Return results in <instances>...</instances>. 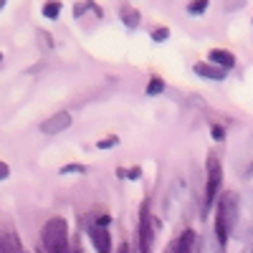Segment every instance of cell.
<instances>
[{
  "label": "cell",
  "mask_w": 253,
  "mask_h": 253,
  "mask_svg": "<svg viewBox=\"0 0 253 253\" xmlns=\"http://www.w3.org/2000/svg\"><path fill=\"white\" fill-rule=\"evenodd\" d=\"M0 253H23L20 246H18V241H15V236L5 233L3 228H0Z\"/></svg>",
  "instance_id": "cell-11"
},
{
  "label": "cell",
  "mask_w": 253,
  "mask_h": 253,
  "mask_svg": "<svg viewBox=\"0 0 253 253\" xmlns=\"http://www.w3.org/2000/svg\"><path fill=\"white\" fill-rule=\"evenodd\" d=\"M220 187H223V165L218 155L210 152L205 160V190H203V215H208V210L213 208L220 198Z\"/></svg>",
  "instance_id": "cell-3"
},
{
  "label": "cell",
  "mask_w": 253,
  "mask_h": 253,
  "mask_svg": "<svg viewBox=\"0 0 253 253\" xmlns=\"http://www.w3.org/2000/svg\"><path fill=\"white\" fill-rule=\"evenodd\" d=\"M3 8H5V3H3V0H0V10H3Z\"/></svg>",
  "instance_id": "cell-28"
},
{
  "label": "cell",
  "mask_w": 253,
  "mask_h": 253,
  "mask_svg": "<svg viewBox=\"0 0 253 253\" xmlns=\"http://www.w3.org/2000/svg\"><path fill=\"white\" fill-rule=\"evenodd\" d=\"M210 134H213L215 142H223L225 139V129H223L220 124H210Z\"/></svg>",
  "instance_id": "cell-18"
},
{
  "label": "cell",
  "mask_w": 253,
  "mask_h": 253,
  "mask_svg": "<svg viewBox=\"0 0 253 253\" xmlns=\"http://www.w3.org/2000/svg\"><path fill=\"white\" fill-rule=\"evenodd\" d=\"M43 18L58 20L61 18V3H43Z\"/></svg>",
  "instance_id": "cell-14"
},
{
  "label": "cell",
  "mask_w": 253,
  "mask_h": 253,
  "mask_svg": "<svg viewBox=\"0 0 253 253\" xmlns=\"http://www.w3.org/2000/svg\"><path fill=\"white\" fill-rule=\"evenodd\" d=\"M8 175H10V167H8V165H5L3 160H0V182H3V180H5Z\"/></svg>",
  "instance_id": "cell-22"
},
{
  "label": "cell",
  "mask_w": 253,
  "mask_h": 253,
  "mask_svg": "<svg viewBox=\"0 0 253 253\" xmlns=\"http://www.w3.org/2000/svg\"><path fill=\"white\" fill-rule=\"evenodd\" d=\"M38 41H41V46H43V51L53 48V38H48V33H46V31H38Z\"/></svg>",
  "instance_id": "cell-19"
},
{
  "label": "cell",
  "mask_w": 253,
  "mask_h": 253,
  "mask_svg": "<svg viewBox=\"0 0 253 253\" xmlns=\"http://www.w3.org/2000/svg\"><path fill=\"white\" fill-rule=\"evenodd\" d=\"M86 10H94V3H76V8H74V15L76 18H81Z\"/></svg>",
  "instance_id": "cell-21"
},
{
  "label": "cell",
  "mask_w": 253,
  "mask_h": 253,
  "mask_svg": "<svg viewBox=\"0 0 253 253\" xmlns=\"http://www.w3.org/2000/svg\"><path fill=\"white\" fill-rule=\"evenodd\" d=\"M208 5V0H193V3H187V15H205Z\"/></svg>",
  "instance_id": "cell-13"
},
{
  "label": "cell",
  "mask_w": 253,
  "mask_h": 253,
  "mask_svg": "<svg viewBox=\"0 0 253 253\" xmlns=\"http://www.w3.org/2000/svg\"><path fill=\"white\" fill-rule=\"evenodd\" d=\"M243 8V3H225V10H238Z\"/></svg>",
  "instance_id": "cell-23"
},
{
  "label": "cell",
  "mask_w": 253,
  "mask_h": 253,
  "mask_svg": "<svg viewBox=\"0 0 253 253\" xmlns=\"http://www.w3.org/2000/svg\"><path fill=\"white\" fill-rule=\"evenodd\" d=\"M58 172H61V175H84V172H86V167H84V165H76V162H71V165H63Z\"/></svg>",
  "instance_id": "cell-15"
},
{
  "label": "cell",
  "mask_w": 253,
  "mask_h": 253,
  "mask_svg": "<svg viewBox=\"0 0 253 253\" xmlns=\"http://www.w3.org/2000/svg\"><path fill=\"white\" fill-rule=\"evenodd\" d=\"M248 175H253V162L248 165V170H246V177H248Z\"/></svg>",
  "instance_id": "cell-26"
},
{
  "label": "cell",
  "mask_w": 253,
  "mask_h": 253,
  "mask_svg": "<svg viewBox=\"0 0 253 253\" xmlns=\"http://www.w3.org/2000/svg\"><path fill=\"white\" fill-rule=\"evenodd\" d=\"M119 253H129V246H126V243H124V246H119Z\"/></svg>",
  "instance_id": "cell-25"
},
{
  "label": "cell",
  "mask_w": 253,
  "mask_h": 253,
  "mask_svg": "<svg viewBox=\"0 0 253 253\" xmlns=\"http://www.w3.org/2000/svg\"><path fill=\"white\" fill-rule=\"evenodd\" d=\"M117 144H119V137H117V134H109V137H104V139H99V142H96L99 150H114Z\"/></svg>",
  "instance_id": "cell-16"
},
{
  "label": "cell",
  "mask_w": 253,
  "mask_h": 253,
  "mask_svg": "<svg viewBox=\"0 0 253 253\" xmlns=\"http://www.w3.org/2000/svg\"><path fill=\"white\" fill-rule=\"evenodd\" d=\"M41 246L46 253H71L69 241V223L63 218H48L41 228Z\"/></svg>",
  "instance_id": "cell-2"
},
{
  "label": "cell",
  "mask_w": 253,
  "mask_h": 253,
  "mask_svg": "<svg viewBox=\"0 0 253 253\" xmlns=\"http://www.w3.org/2000/svg\"><path fill=\"white\" fill-rule=\"evenodd\" d=\"M208 61L213 63V66L223 69V71H230L236 66V56H233V51H228V48H213L208 53Z\"/></svg>",
  "instance_id": "cell-8"
},
{
  "label": "cell",
  "mask_w": 253,
  "mask_h": 253,
  "mask_svg": "<svg viewBox=\"0 0 253 253\" xmlns=\"http://www.w3.org/2000/svg\"><path fill=\"white\" fill-rule=\"evenodd\" d=\"M165 253H177V248H175V243H170V246H167V248H165Z\"/></svg>",
  "instance_id": "cell-24"
},
{
  "label": "cell",
  "mask_w": 253,
  "mask_h": 253,
  "mask_svg": "<svg viewBox=\"0 0 253 253\" xmlns=\"http://www.w3.org/2000/svg\"><path fill=\"white\" fill-rule=\"evenodd\" d=\"M109 223H112L109 215L91 218V223H89V241H91V246H94L96 253H112V233H109Z\"/></svg>",
  "instance_id": "cell-5"
},
{
  "label": "cell",
  "mask_w": 253,
  "mask_h": 253,
  "mask_svg": "<svg viewBox=\"0 0 253 253\" xmlns=\"http://www.w3.org/2000/svg\"><path fill=\"white\" fill-rule=\"evenodd\" d=\"M150 36H152V41H155V43H165V41H167V36H170V28L160 26V28H155Z\"/></svg>",
  "instance_id": "cell-17"
},
{
  "label": "cell",
  "mask_w": 253,
  "mask_h": 253,
  "mask_svg": "<svg viewBox=\"0 0 253 253\" xmlns=\"http://www.w3.org/2000/svg\"><path fill=\"white\" fill-rule=\"evenodd\" d=\"M119 18H122V23H124L126 31H134V28H139V23H142V13H139V8L126 5V3L119 8Z\"/></svg>",
  "instance_id": "cell-10"
},
{
  "label": "cell",
  "mask_w": 253,
  "mask_h": 253,
  "mask_svg": "<svg viewBox=\"0 0 253 253\" xmlns=\"http://www.w3.org/2000/svg\"><path fill=\"white\" fill-rule=\"evenodd\" d=\"M147 96H160L162 91H165V81H162V76H152L150 81H147Z\"/></svg>",
  "instance_id": "cell-12"
},
{
  "label": "cell",
  "mask_w": 253,
  "mask_h": 253,
  "mask_svg": "<svg viewBox=\"0 0 253 253\" xmlns=\"http://www.w3.org/2000/svg\"><path fill=\"white\" fill-rule=\"evenodd\" d=\"M190 203V187L185 177H175L170 190H167V198H165V218L167 220H177L182 215V210Z\"/></svg>",
  "instance_id": "cell-4"
},
{
  "label": "cell",
  "mask_w": 253,
  "mask_h": 253,
  "mask_svg": "<svg viewBox=\"0 0 253 253\" xmlns=\"http://www.w3.org/2000/svg\"><path fill=\"white\" fill-rule=\"evenodd\" d=\"M238 218H241V198L233 190H225L215 203V228L213 233L228 243V238L233 236V230L238 228Z\"/></svg>",
  "instance_id": "cell-1"
},
{
  "label": "cell",
  "mask_w": 253,
  "mask_h": 253,
  "mask_svg": "<svg viewBox=\"0 0 253 253\" xmlns=\"http://www.w3.org/2000/svg\"><path fill=\"white\" fill-rule=\"evenodd\" d=\"M137 238H139V253H152V246H155V225H152V215H150V200H144L142 208H139Z\"/></svg>",
  "instance_id": "cell-6"
},
{
  "label": "cell",
  "mask_w": 253,
  "mask_h": 253,
  "mask_svg": "<svg viewBox=\"0 0 253 253\" xmlns=\"http://www.w3.org/2000/svg\"><path fill=\"white\" fill-rule=\"evenodd\" d=\"M193 71H195V76H200V79H205V81H223L225 74H228V71L213 66L210 61H198L195 66H193Z\"/></svg>",
  "instance_id": "cell-9"
},
{
  "label": "cell",
  "mask_w": 253,
  "mask_h": 253,
  "mask_svg": "<svg viewBox=\"0 0 253 253\" xmlns=\"http://www.w3.org/2000/svg\"><path fill=\"white\" fill-rule=\"evenodd\" d=\"M243 253H253V246H248V248H246V251H243Z\"/></svg>",
  "instance_id": "cell-27"
},
{
  "label": "cell",
  "mask_w": 253,
  "mask_h": 253,
  "mask_svg": "<svg viewBox=\"0 0 253 253\" xmlns=\"http://www.w3.org/2000/svg\"><path fill=\"white\" fill-rule=\"evenodd\" d=\"M71 122H74V117L69 112H58V114L48 117L43 124H41V132L43 134H61V132H66L71 126Z\"/></svg>",
  "instance_id": "cell-7"
},
{
  "label": "cell",
  "mask_w": 253,
  "mask_h": 253,
  "mask_svg": "<svg viewBox=\"0 0 253 253\" xmlns=\"http://www.w3.org/2000/svg\"><path fill=\"white\" fill-rule=\"evenodd\" d=\"M0 61H3V53H0Z\"/></svg>",
  "instance_id": "cell-29"
},
{
  "label": "cell",
  "mask_w": 253,
  "mask_h": 253,
  "mask_svg": "<svg viewBox=\"0 0 253 253\" xmlns=\"http://www.w3.org/2000/svg\"><path fill=\"white\" fill-rule=\"evenodd\" d=\"M119 175H126L124 180H139V175H142V167H132V170H119Z\"/></svg>",
  "instance_id": "cell-20"
}]
</instances>
